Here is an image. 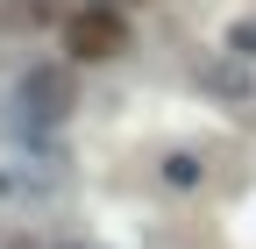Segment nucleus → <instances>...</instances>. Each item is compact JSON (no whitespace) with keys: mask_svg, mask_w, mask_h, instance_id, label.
Segmentation results:
<instances>
[{"mask_svg":"<svg viewBox=\"0 0 256 249\" xmlns=\"http://www.w3.org/2000/svg\"><path fill=\"white\" fill-rule=\"evenodd\" d=\"M164 178H171V185H192L200 171H192V157H171V164H164Z\"/></svg>","mask_w":256,"mask_h":249,"instance_id":"obj_4","label":"nucleus"},{"mask_svg":"<svg viewBox=\"0 0 256 249\" xmlns=\"http://www.w3.org/2000/svg\"><path fill=\"white\" fill-rule=\"evenodd\" d=\"M57 22V0H0V28H50Z\"/></svg>","mask_w":256,"mask_h":249,"instance_id":"obj_3","label":"nucleus"},{"mask_svg":"<svg viewBox=\"0 0 256 249\" xmlns=\"http://www.w3.org/2000/svg\"><path fill=\"white\" fill-rule=\"evenodd\" d=\"M235 50H242V57H256V22H242V28H235Z\"/></svg>","mask_w":256,"mask_h":249,"instance_id":"obj_5","label":"nucleus"},{"mask_svg":"<svg viewBox=\"0 0 256 249\" xmlns=\"http://www.w3.org/2000/svg\"><path fill=\"white\" fill-rule=\"evenodd\" d=\"M64 50L78 64H107V57L128 50V22L114 8H78V14H64Z\"/></svg>","mask_w":256,"mask_h":249,"instance_id":"obj_1","label":"nucleus"},{"mask_svg":"<svg viewBox=\"0 0 256 249\" xmlns=\"http://www.w3.org/2000/svg\"><path fill=\"white\" fill-rule=\"evenodd\" d=\"M72 100H78V78L64 72V64H36V72L14 86V107H22L28 121H64Z\"/></svg>","mask_w":256,"mask_h":249,"instance_id":"obj_2","label":"nucleus"}]
</instances>
